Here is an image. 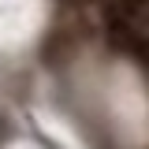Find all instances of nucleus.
Here are the masks:
<instances>
[{"mask_svg": "<svg viewBox=\"0 0 149 149\" xmlns=\"http://www.w3.org/2000/svg\"><path fill=\"white\" fill-rule=\"evenodd\" d=\"M119 11H127L134 22L149 19V0H119Z\"/></svg>", "mask_w": 149, "mask_h": 149, "instance_id": "f257e3e1", "label": "nucleus"}]
</instances>
